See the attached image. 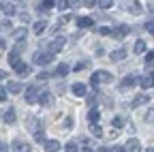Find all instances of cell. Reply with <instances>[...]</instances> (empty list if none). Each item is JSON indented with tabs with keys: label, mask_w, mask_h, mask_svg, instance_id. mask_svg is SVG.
Returning a JSON list of instances; mask_svg holds the SVG:
<instances>
[{
	"label": "cell",
	"mask_w": 154,
	"mask_h": 152,
	"mask_svg": "<svg viewBox=\"0 0 154 152\" xmlns=\"http://www.w3.org/2000/svg\"><path fill=\"white\" fill-rule=\"evenodd\" d=\"M113 79V75L109 73V71H96V73H92V77H90V84L96 88L99 84H109Z\"/></svg>",
	"instance_id": "cell-1"
},
{
	"label": "cell",
	"mask_w": 154,
	"mask_h": 152,
	"mask_svg": "<svg viewBox=\"0 0 154 152\" xmlns=\"http://www.w3.org/2000/svg\"><path fill=\"white\" fill-rule=\"evenodd\" d=\"M51 60H54V56H51L49 51H36V54H34V62H36V64H41V67L49 64Z\"/></svg>",
	"instance_id": "cell-2"
},
{
	"label": "cell",
	"mask_w": 154,
	"mask_h": 152,
	"mask_svg": "<svg viewBox=\"0 0 154 152\" xmlns=\"http://www.w3.org/2000/svg\"><path fill=\"white\" fill-rule=\"evenodd\" d=\"M64 36H56V39H51V43H49V54L54 56V54H58V51H62V47H64Z\"/></svg>",
	"instance_id": "cell-3"
},
{
	"label": "cell",
	"mask_w": 154,
	"mask_h": 152,
	"mask_svg": "<svg viewBox=\"0 0 154 152\" xmlns=\"http://www.w3.org/2000/svg\"><path fill=\"white\" fill-rule=\"evenodd\" d=\"M109 34L113 36V39H124V36L128 34V26H126V24H122V26H116V28H113Z\"/></svg>",
	"instance_id": "cell-4"
},
{
	"label": "cell",
	"mask_w": 154,
	"mask_h": 152,
	"mask_svg": "<svg viewBox=\"0 0 154 152\" xmlns=\"http://www.w3.org/2000/svg\"><path fill=\"white\" fill-rule=\"evenodd\" d=\"M122 150H124V152H141L139 139H137V137H133V139H128V141H126V146H124Z\"/></svg>",
	"instance_id": "cell-5"
},
{
	"label": "cell",
	"mask_w": 154,
	"mask_h": 152,
	"mask_svg": "<svg viewBox=\"0 0 154 152\" xmlns=\"http://www.w3.org/2000/svg\"><path fill=\"white\" fill-rule=\"evenodd\" d=\"M38 101V88L36 86H32V88H28V94H26V103L28 105H34Z\"/></svg>",
	"instance_id": "cell-6"
},
{
	"label": "cell",
	"mask_w": 154,
	"mask_h": 152,
	"mask_svg": "<svg viewBox=\"0 0 154 152\" xmlns=\"http://www.w3.org/2000/svg\"><path fill=\"white\" fill-rule=\"evenodd\" d=\"M11 148H13V152H32V148H30V144H28V141H19V139H17V141H13V146H11Z\"/></svg>",
	"instance_id": "cell-7"
},
{
	"label": "cell",
	"mask_w": 154,
	"mask_h": 152,
	"mask_svg": "<svg viewBox=\"0 0 154 152\" xmlns=\"http://www.w3.org/2000/svg\"><path fill=\"white\" fill-rule=\"evenodd\" d=\"M43 148H45V152H58V150H60V141H58V139H45Z\"/></svg>",
	"instance_id": "cell-8"
},
{
	"label": "cell",
	"mask_w": 154,
	"mask_h": 152,
	"mask_svg": "<svg viewBox=\"0 0 154 152\" xmlns=\"http://www.w3.org/2000/svg\"><path fill=\"white\" fill-rule=\"evenodd\" d=\"M38 103H41L43 107H51V105H54V94H51V92H41Z\"/></svg>",
	"instance_id": "cell-9"
},
{
	"label": "cell",
	"mask_w": 154,
	"mask_h": 152,
	"mask_svg": "<svg viewBox=\"0 0 154 152\" xmlns=\"http://www.w3.org/2000/svg\"><path fill=\"white\" fill-rule=\"evenodd\" d=\"M139 86H141L143 90H148V88H152V86H154V75H152V73H148V75H143V77L139 79Z\"/></svg>",
	"instance_id": "cell-10"
},
{
	"label": "cell",
	"mask_w": 154,
	"mask_h": 152,
	"mask_svg": "<svg viewBox=\"0 0 154 152\" xmlns=\"http://www.w3.org/2000/svg\"><path fill=\"white\" fill-rule=\"evenodd\" d=\"M5 90H7V94H9V92H11V94H19V92L24 90V86L19 84V82H9V86H7Z\"/></svg>",
	"instance_id": "cell-11"
},
{
	"label": "cell",
	"mask_w": 154,
	"mask_h": 152,
	"mask_svg": "<svg viewBox=\"0 0 154 152\" xmlns=\"http://www.w3.org/2000/svg\"><path fill=\"white\" fill-rule=\"evenodd\" d=\"M71 90H73L75 97H84V94H86V84L77 82V84H73V86H71Z\"/></svg>",
	"instance_id": "cell-12"
},
{
	"label": "cell",
	"mask_w": 154,
	"mask_h": 152,
	"mask_svg": "<svg viewBox=\"0 0 154 152\" xmlns=\"http://www.w3.org/2000/svg\"><path fill=\"white\" fill-rule=\"evenodd\" d=\"M109 58H111L113 62L124 60V58H126V49H116V51H111V54H109Z\"/></svg>",
	"instance_id": "cell-13"
},
{
	"label": "cell",
	"mask_w": 154,
	"mask_h": 152,
	"mask_svg": "<svg viewBox=\"0 0 154 152\" xmlns=\"http://www.w3.org/2000/svg\"><path fill=\"white\" fill-rule=\"evenodd\" d=\"M150 99H148V94H137V97L133 99V103H131V107H139V105H146Z\"/></svg>",
	"instance_id": "cell-14"
},
{
	"label": "cell",
	"mask_w": 154,
	"mask_h": 152,
	"mask_svg": "<svg viewBox=\"0 0 154 152\" xmlns=\"http://www.w3.org/2000/svg\"><path fill=\"white\" fill-rule=\"evenodd\" d=\"M13 69H15V73H19V75H28V73H30V67H28L26 62H22V60H19Z\"/></svg>",
	"instance_id": "cell-15"
},
{
	"label": "cell",
	"mask_w": 154,
	"mask_h": 152,
	"mask_svg": "<svg viewBox=\"0 0 154 152\" xmlns=\"http://www.w3.org/2000/svg\"><path fill=\"white\" fill-rule=\"evenodd\" d=\"M2 118H5V122H7V124H15V120H17V113H15V109H7Z\"/></svg>",
	"instance_id": "cell-16"
},
{
	"label": "cell",
	"mask_w": 154,
	"mask_h": 152,
	"mask_svg": "<svg viewBox=\"0 0 154 152\" xmlns=\"http://www.w3.org/2000/svg\"><path fill=\"white\" fill-rule=\"evenodd\" d=\"M26 34H28V30H26V28H17V30H13V32H11V36H13L15 41H24V39H26Z\"/></svg>",
	"instance_id": "cell-17"
},
{
	"label": "cell",
	"mask_w": 154,
	"mask_h": 152,
	"mask_svg": "<svg viewBox=\"0 0 154 152\" xmlns=\"http://www.w3.org/2000/svg\"><path fill=\"white\" fill-rule=\"evenodd\" d=\"M99 120H101V113H99V109H94V107H92V109L88 111V122H90V124H96Z\"/></svg>",
	"instance_id": "cell-18"
},
{
	"label": "cell",
	"mask_w": 154,
	"mask_h": 152,
	"mask_svg": "<svg viewBox=\"0 0 154 152\" xmlns=\"http://www.w3.org/2000/svg\"><path fill=\"white\" fill-rule=\"evenodd\" d=\"M28 129L36 135V133H41V122H38L36 118H30V120H28Z\"/></svg>",
	"instance_id": "cell-19"
},
{
	"label": "cell",
	"mask_w": 154,
	"mask_h": 152,
	"mask_svg": "<svg viewBox=\"0 0 154 152\" xmlns=\"http://www.w3.org/2000/svg\"><path fill=\"white\" fill-rule=\"evenodd\" d=\"M92 17H77V26H79V28H90L92 26Z\"/></svg>",
	"instance_id": "cell-20"
},
{
	"label": "cell",
	"mask_w": 154,
	"mask_h": 152,
	"mask_svg": "<svg viewBox=\"0 0 154 152\" xmlns=\"http://www.w3.org/2000/svg\"><path fill=\"white\" fill-rule=\"evenodd\" d=\"M54 75H58V77H66V75H69V64H58V69H56V73Z\"/></svg>",
	"instance_id": "cell-21"
},
{
	"label": "cell",
	"mask_w": 154,
	"mask_h": 152,
	"mask_svg": "<svg viewBox=\"0 0 154 152\" xmlns=\"http://www.w3.org/2000/svg\"><path fill=\"white\" fill-rule=\"evenodd\" d=\"M135 84H137V77H135V75H131V77H124V82H122V88L126 90V88H133Z\"/></svg>",
	"instance_id": "cell-22"
},
{
	"label": "cell",
	"mask_w": 154,
	"mask_h": 152,
	"mask_svg": "<svg viewBox=\"0 0 154 152\" xmlns=\"http://www.w3.org/2000/svg\"><path fill=\"white\" fill-rule=\"evenodd\" d=\"M0 9H2L7 15H13V13H15V7H13V5H9V2H2V5H0Z\"/></svg>",
	"instance_id": "cell-23"
},
{
	"label": "cell",
	"mask_w": 154,
	"mask_h": 152,
	"mask_svg": "<svg viewBox=\"0 0 154 152\" xmlns=\"http://www.w3.org/2000/svg\"><path fill=\"white\" fill-rule=\"evenodd\" d=\"M45 28H47V22H36V24H34V32H36V34H41Z\"/></svg>",
	"instance_id": "cell-24"
},
{
	"label": "cell",
	"mask_w": 154,
	"mask_h": 152,
	"mask_svg": "<svg viewBox=\"0 0 154 152\" xmlns=\"http://www.w3.org/2000/svg\"><path fill=\"white\" fill-rule=\"evenodd\" d=\"M90 133H92V135H96V137H101V135H103V131H101L99 124H90Z\"/></svg>",
	"instance_id": "cell-25"
},
{
	"label": "cell",
	"mask_w": 154,
	"mask_h": 152,
	"mask_svg": "<svg viewBox=\"0 0 154 152\" xmlns=\"http://www.w3.org/2000/svg\"><path fill=\"white\" fill-rule=\"evenodd\" d=\"M56 7V2H54V0H45V2H41V7H38V9H41V11H45V9H54Z\"/></svg>",
	"instance_id": "cell-26"
},
{
	"label": "cell",
	"mask_w": 154,
	"mask_h": 152,
	"mask_svg": "<svg viewBox=\"0 0 154 152\" xmlns=\"http://www.w3.org/2000/svg\"><path fill=\"white\" fill-rule=\"evenodd\" d=\"M143 51H146V43L137 41V43H135V54H143Z\"/></svg>",
	"instance_id": "cell-27"
},
{
	"label": "cell",
	"mask_w": 154,
	"mask_h": 152,
	"mask_svg": "<svg viewBox=\"0 0 154 152\" xmlns=\"http://www.w3.org/2000/svg\"><path fill=\"white\" fill-rule=\"evenodd\" d=\"M126 9H128V11H133V13H141V7H139V2H131Z\"/></svg>",
	"instance_id": "cell-28"
},
{
	"label": "cell",
	"mask_w": 154,
	"mask_h": 152,
	"mask_svg": "<svg viewBox=\"0 0 154 152\" xmlns=\"http://www.w3.org/2000/svg\"><path fill=\"white\" fill-rule=\"evenodd\" d=\"M17 62H19V56H17V51H11V56H9V64H13V67H15Z\"/></svg>",
	"instance_id": "cell-29"
},
{
	"label": "cell",
	"mask_w": 154,
	"mask_h": 152,
	"mask_svg": "<svg viewBox=\"0 0 154 152\" xmlns=\"http://www.w3.org/2000/svg\"><path fill=\"white\" fill-rule=\"evenodd\" d=\"M111 124H113L116 129H122V126H124V118H120V116H118V118H113Z\"/></svg>",
	"instance_id": "cell-30"
},
{
	"label": "cell",
	"mask_w": 154,
	"mask_h": 152,
	"mask_svg": "<svg viewBox=\"0 0 154 152\" xmlns=\"http://www.w3.org/2000/svg\"><path fill=\"white\" fill-rule=\"evenodd\" d=\"M64 152H79V148H77V144H73V141H71V144H66V146H64Z\"/></svg>",
	"instance_id": "cell-31"
},
{
	"label": "cell",
	"mask_w": 154,
	"mask_h": 152,
	"mask_svg": "<svg viewBox=\"0 0 154 152\" xmlns=\"http://www.w3.org/2000/svg\"><path fill=\"white\" fill-rule=\"evenodd\" d=\"M58 5V9H60V11H66L69 7H71V2H69V0H62V2H56Z\"/></svg>",
	"instance_id": "cell-32"
},
{
	"label": "cell",
	"mask_w": 154,
	"mask_h": 152,
	"mask_svg": "<svg viewBox=\"0 0 154 152\" xmlns=\"http://www.w3.org/2000/svg\"><path fill=\"white\" fill-rule=\"evenodd\" d=\"M96 5H99L101 9H109V7H111L113 2H111V0H101V2H96Z\"/></svg>",
	"instance_id": "cell-33"
},
{
	"label": "cell",
	"mask_w": 154,
	"mask_h": 152,
	"mask_svg": "<svg viewBox=\"0 0 154 152\" xmlns=\"http://www.w3.org/2000/svg\"><path fill=\"white\" fill-rule=\"evenodd\" d=\"M146 64H154V51H148L146 54Z\"/></svg>",
	"instance_id": "cell-34"
},
{
	"label": "cell",
	"mask_w": 154,
	"mask_h": 152,
	"mask_svg": "<svg viewBox=\"0 0 154 152\" xmlns=\"http://www.w3.org/2000/svg\"><path fill=\"white\" fill-rule=\"evenodd\" d=\"M146 30H148V32L154 36V22H146Z\"/></svg>",
	"instance_id": "cell-35"
},
{
	"label": "cell",
	"mask_w": 154,
	"mask_h": 152,
	"mask_svg": "<svg viewBox=\"0 0 154 152\" xmlns=\"http://www.w3.org/2000/svg\"><path fill=\"white\" fill-rule=\"evenodd\" d=\"M0 152H11V148H9L7 141H0Z\"/></svg>",
	"instance_id": "cell-36"
},
{
	"label": "cell",
	"mask_w": 154,
	"mask_h": 152,
	"mask_svg": "<svg viewBox=\"0 0 154 152\" xmlns=\"http://www.w3.org/2000/svg\"><path fill=\"white\" fill-rule=\"evenodd\" d=\"M86 67H88V62H77V67H75V71H77V73H79V71H84Z\"/></svg>",
	"instance_id": "cell-37"
},
{
	"label": "cell",
	"mask_w": 154,
	"mask_h": 152,
	"mask_svg": "<svg viewBox=\"0 0 154 152\" xmlns=\"http://www.w3.org/2000/svg\"><path fill=\"white\" fill-rule=\"evenodd\" d=\"M146 120H148V122H154V109H150V111L146 113Z\"/></svg>",
	"instance_id": "cell-38"
},
{
	"label": "cell",
	"mask_w": 154,
	"mask_h": 152,
	"mask_svg": "<svg viewBox=\"0 0 154 152\" xmlns=\"http://www.w3.org/2000/svg\"><path fill=\"white\" fill-rule=\"evenodd\" d=\"M34 137H36V141H41V144H43V141H45V133L41 131V133H36V135H34Z\"/></svg>",
	"instance_id": "cell-39"
},
{
	"label": "cell",
	"mask_w": 154,
	"mask_h": 152,
	"mask_svg": "<svg viewBox=\"0 0 154 152\" xmlns=\"http://www.w3.org/2000/svg\"><path fill=\"white\" fill-rule=\"evenodd\" d=\"M5 99H7V90H5L2 86H0V103H2Z\"/></svg>",
	"instance_id": "cell-40"
},
{
	"label": "cell",
	"mask_w": 154,
	"mask_h": 152,
	"mask_svg": "<svg viewBox=\"0 0 154 152\" xmlns=\"http://www.w3.org/2000/svg\"><path fill=\"white\" fill-rule=\"evenodd\" d=\"M109 32H111V30H109V28H99V34H103V36H107V34H109Z\"/></svg>",
	"instance_id": "cell-41"
},
{
	"label": "cell",
	"mask_w": 154,
	"mask_h": 152,
	"mask_svg": "<svg viewBox=\"0 0 154 152\" xmlns=\"http://www.w3.org/2000/svg\"><path fill=\"white\" fill-rule=\"evenodd\" d=\"M73 126V120L71 118H64V129H71Z\"/></svg>",
	"instance_id": "cell-42"
},
{
	"label": "cell",
	"mask_w": 154,
	"mask_h": 152,
	"mask_svg": "<svg viewBox=\"0 0 154 152\" xmlns=\"http://www.w3.org/2000/svg\"><path fill=\"white\" fill-rule=\"evenodd\" d=\"M47 77H49V73H47V71H45V73H38V79H47Z\"/></svg>",
	"instance_id": "cell-43"
},
{
	"label": "cell",
	"mask_w": 154,
	"mask_h": 152,
	"mask_svg": "<svg viewBox=\"0 0 154 152\" xmlns=\"http://www.w3.org/2000/svg\"><path fill=\"white\" fill-rule=\"evenodd\" d=\"M109 152H124V150H122V148H118V146H113V148H111Z\"/></svg>",
	"instance_id": "cell-44"
},
{
	"label": "cell",
	"mask_w": 154,
	"mask_h": 152,
	"mask_svg": "<svg viewBox=\"0 0 154 152\" xmlns=\"http://www.w3.org/2000/svg\"><path fill=\"white\" fill-rule=\"evenodd\" d=\"M5 77H7V73H5L2 69H0V79H5Z\"/></svg>",
	"instance_id": "cell-45"
},
{
	"label": "cell",
	"mask_w": 154,
	"mask_h": 152,
	"mask_svg": "<svg viewBox=\"0 0 154 152\" xmlns=\"http://www.w3.org/2000/svg\"><path fill=\"white\" fill-rule=\"evenodd\" d=\"M96 152H109L107 148H99V150H96Z\"/></svg>",
	"instance_id": "cell-46"
},
{
	"label": "cell",
	"mask_w": 154,
	"mask_h": 152,
	"mask_svg": "<svg viewBox=\"0 0 154 152\" xmlns=\"http://www.w3.org/2000/svg\"><path fill=\"white\" fill-rule=\"evenodd\" d=\"M82 152H92V150H90V148H84V150H82Z\"/></svg>",
	"instance_id": "cell-47"
},
{
	"label": "cell",
	"mask_w": 154,
	"mask_h": 152,
	"mask_svg": "<svg viewBox=\"0 0 154 152\" xmlns=\"http://www.w3.org/2000/svg\"><path fill=\"white\" fill-rule=\"evenodd\" d=\"M148 152H154V150H148Z\"/></svg>",
	"instance_id": "cell-48"
}]
</instances>
